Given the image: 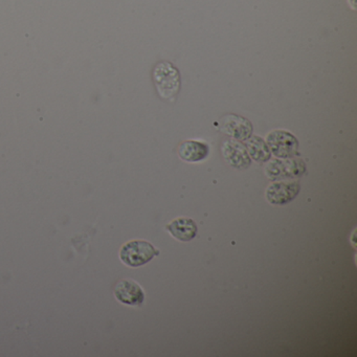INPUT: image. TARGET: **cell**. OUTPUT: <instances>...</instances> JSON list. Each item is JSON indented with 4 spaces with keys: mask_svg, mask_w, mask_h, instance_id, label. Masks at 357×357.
<instances>
[{
    "mask_svg": "<svg viewBox=\"0 0 357 357\" xmlns=\"http://www.w3.org/2000/svg\"><path fill=\"white\" fill-rule=\"evenodd\" d=\"M153 80L158 95L164 100L174 99L181 91V74L170 62L162 61L156 64L153 70Z\"/></svg>",
    "mask_w": 357,
    "mask_h": 357,
    "instance_id": "obj_1",
    "label": "cell"
},
{
    "mask_svg": "<svg viewBox=\"0 0 357 357\" xmlns=\"http://www.w3.org/2000/svg\"><path fill=\"white\" fill-rule=\"evenodd\" d=\"M158 255L160 250L154 248L150 242L145 240H132L121 248L119 256L125 265L135 268L147 264Z\"/></svg>",
    "mask_w": 357,
    "mask_h": 357,
    "instance_id": "obj_2",
    "label": "cell"
},
{
    "mask_svg": "<svg viewBox=\"0 0 357 357\" xmlns=\"http://www.w3.org/2000/svg\"><path fill=\"white\" fill-rule=\"evenodd\" d=\"M266 144L271 153L277 158H291L298 154V141L288 131H273L267 135Z\"/></svg>",
    "mask_w": 357,
    "mask_h": 357,
    "instance_id": "obj_3",
    "label": "cell"
},
{
    "mask_svg": "<svg viewBox=\"0 0 357 357\" xmlns=\"http://www.w3.org/2000/svg\"><path fill=\"white\" fill-rule=\"evenodd\" d=\"M306 172V165L302 160H275L266 166V175L271 181L296 178Z\"/></svg>",
    "mask_w": 357,
    "mask_h": 357,
    "instance_id": "obj_4",
    "label": "cell"
},
{
    "mask_svg": "<svg viewBox=\"0 0 357 357\" xmlns=\"http://www.w3.org/2000/svg\"><path fill=\"white\" fill-rule=\"evenodd\" d=\"M119 302L128 306H141L145 301V292L139 283L130 279L121 280L114 290Z\"/></svg>",
    "mask_w": 357,
    "mask_h": 357,
    "instance_id": "obj_5",
    "label": "cell"
},
{
    "mask_svg": "<svg viewBox=\"0 0 357 357\" xmlns=\"http://www.w3.org/2000/svg\"><path fill=\"white\" fill-rule=\"evenodd\" d=\"M300 183H271L266 190V198L271 204H285L294 200L300 193Z\"/></svg>",
    "mask_w": 357,
    "mask_h": 357,
    "instance_id": "obj_6",
    "label": "cell"
},
{
    "mask_svg": "<svg viewBox=\"0 0 357 357\" xmlns=\"http://www.w3.org/2000/svg\"><path fill=\"white\" fill-rule=\"evenodd\" d=\"M221 129L237 141H246L252 132V123L242 116L229 114L222 119Z\"/></svg>",
    "mask_w": 357,
    "mask_h": 357,
    "instance_id": "obj_7",
    "label": "cell"
},
{
    "mask_svg": "<svg viewBox=\"0 0 357 357\" xmlns=\"http://www.w3.org/2000/svg\"><path fill=\"white\" fill-rule=\"evenodd\" d=\"M223 158L234 168L246 169L250 166V158L245 146L239 142L227 141L222 146Z\"/></svg>",
    "mask_w": 357,
    "mask_h": 357,
    "instance_id": "obj_8",
    "label": "cell"
},
{
    "mask_svg": "<svg viewBox=\"0 0 357 357\" xmlns=\"http://www.w3.org/2000/svg\"><path fill=\"white\" fill-rule=\"evenodd\" d=\"M166 229L175 239L183 242L191 241L196 237L198 231L195 221L185 217L175 219L172 222L167 225Z\"/></svg>",
    "mask_w": 357,
    "mask_h": 357,
    "instance_id": "obj_9",
    "label": "cell"
},
{
    "mask_svg": "<svg viewBox=\"0 0 357 357\" xmlns=\"http://www.w3.org/2000/svg\"><path fill=\"white\" fill-rule=\"evenodd\" d=\"M208 153L210 148L202 142H183L178 148L179 158L188 162H202L208 158Z\"/></svg>",
    "mask_w": 357,
    "mask_h": 357,
    "instance_id": "obj_10",
    "label": "cell"
},
{
    "mask_svg": "<svg viewBox=\"0 0 357 357\" xmlns=\"http://www.w3.org/2000/svg\"><path fill=\"white\" fill-rule=\"evenodd\" d=\"M245 148L248 155L259 162H265L271 160V152L266 142L260 137H250L246 139Z\"/></svg>",
    "mask_w": 357,
    "mask_h": 357,
    "instance_id": "obj_11",
    "label": "cell"
},
{
    "mask_svg": "<svg viewBox=\"0 0 357 357\" xmlns=\"http://www.w3.org/2000/svg\"><path fill=\"white\" fill-rule=\"evenodd\" d=\"M349 6H350L351 9L356 10V0H348Z\"/></svg>",
    "mask_w": 357,
    "mask_h": 357,
    "instance_id": "obj_12",
    "label": "cell"
}]
</instances>
